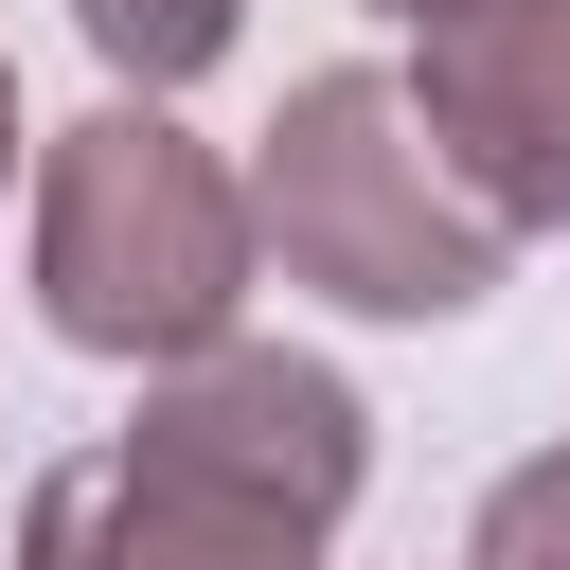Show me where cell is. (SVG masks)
<instances>
[{
	"instance_id": "6",
	"label": "cell",
	"mask_w": 570,
	"mask_h": 570,
	"mask_svg": "<svg viewBox=\"0 0 570 570\" xmlns=\"http://www.w3.org/2000/svg\"><path fill=\"white\" fill-rule=\"evenodd\" d=\"M71 36L107 53V89H142V107H178L232 36H249V0H71Z\"/></svg>"
},
{
	"instance_id": "9",
	"label": "cell",
	"mask_w": 570,
	"mask_h": 570,
	"mask_svg": "<svg viewBox=\"0 0 570 570\" xmlns=\"http://www.w3.org/2000/svg\"><path fill=\"white\" fill-rule=\"evenodd\" d=\"M0 160H18V71H0Z\"/></svg>"
},
{
	"instance_id": "5",
	"label": "cell",
	"mask_w": 570,
	"mask_h": 570,
	"mask_svg": "<svg viewBox=\"0 0 570 570\" xmlns=\"http://www.w3.org/2000/svg\"><path fill=\"white\" fill-rule=\"evenodd\" d=\"M18 570H321V534L107 428V445H71L18 499Z\"/></svg>"
},
{
	"instance_id": "3",
	"label": "cell",
	"mask_w": 570,
	"mask_h": 570,
	"mask_svg": "<svg viewBox=\"0 0 570 570\" xmlns=\"http://www.w3.org/2000/svg\"><path fill=\"white\" fill-rule=\"evenodd\" d=\"M125 445H160V463H196V481H232V499H267V517H303V534H338L356 481H374V410H356L321 356H285V338H214V356L142 374Z\"/></svg>"
},
{
	"instance_id": "4",
	"label": "cell",
	"mask_w": 570,
	"mask_h": 570,
	"mask_svg": "<svg viewBox=\"0 0 570 570\" xmlns=\"http://www.w3.org/2000/svg\"><path fill=\"white\" fill-rule=\"evenodd\" d=\"M410 107H428L445 178L499 232H570V0H463V18H428Z\"/></svg>"
},
{
	"instance_id": "2",
	"label": "cell",
	"mask_w": 570,
	"mask_h": 570,
	"mask_svg": "<svg viewBox=\"0 0 570 570\" xmlns=\"http://www.w3.org/2000/svg\"><path fill=\"white\" fill-rule=\"evenodd\" d=\"M249 232H267L285 285H321L356 321H463L517 267V232L445 178L410 71H303L285 125H267V160H249Z\"/></svg>"
},
{
	"instance_id": "1",
	"label": "cell",
	"mask_w": 570,
	"mask_h": 570,
	"mask_svg": "<svg viewBox=\"0 0 570 570\" xmlns=\"http://www.w3.org/2000/svg\"><path fill=\"white\" fill-rule=\"evenodd\" d=\"M249 267H267L249 178H232L178 107L107 89L89 125L36 142V321H53L71 356L178 374V356H214V338L249 321Z\"/></svg>"
},
{
	"instance_id": "7",
	"label": "cell",
	"mask_w": 570,
	"mask_h": 570,
	"mask_svg": "<svg viewBox=\"0 0 570 570\" xmlns=\"http://www.w3.org/2000/svg\"><path fill=\"white\" fill-rule=\"evenodd\" d=\"M463 570H570V445H534V463H517V481L481 499Z\"/></svg>"
},
{
	"instance_id": "8",
	"label": "cell",
	"mask_w": 570,
	"mask_h": 570,
	"mask_svg": "<svg viewBox=\"0 0 570 570\" xmlns=\"http://www.w3.org/2000/svg\"><path fill=\"white\" fill-rule=\"evenodd\" d=\"M374 18H463V0H374Z\"/></svg>"
}]
</instances>
